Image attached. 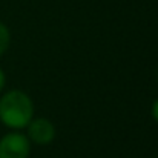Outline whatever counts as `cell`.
<instances>
[{"instance_id":"6da1fadb","label":"cell","mask_w":158,"mask_h":158,"mask_svg":"<svg viewBox=\"0 0 158 158\" xmlns=\"http://www.w3.org/2000/svg\"><path fill=\"white\" fill-rule=\"evenodd\" d=\"M0 118L9 127H23L32 118V103L20 91L8 92L0 100Z\"/></svg>"},{"instance_id":"7a4b0ae2","label":"cell","mask_w":158,"mask_h":158,"mask_svg":"<svg viewBox=\"0 0 158 158\" xmlns=\"http://www.w3.org/2000/svg\"><path fill=\"white\" fill-rule=\"evenodd\" d=\"M29 141L20 134H9L0 141V158H28Z\"/></svg>"},{"instance_id":"3957f363","label":"cell","mask_w":158,"mask_h":158,"mask_svg":"<svg viewBox=\"0 0 158 158\" xmlns=\"http://www.w3.org/2000/svg\"><path fill=\"white\" fill-rule=\"evenodd\" d=\"M29 137L37 144H48L54 138V126L45 118L34 120L29 124Z\"/></svg>"},{"instance_id":"277c9868","label":"cell","mask_w":158,"mask_h":158,"mask_svg":"<svg viewBox=\"0 0 158 158\" xmlns=\"http://www.w3.org/2000/svg\"><path fill=\"white\" fill-rule=\"evenodd\" d=\"M8 45H9V31L5 25L0 23V55L5 52Z\"/></svg>"},{"instance_id":"5b68a950","label":"cell","mask_w":158,"mask_h":158,"mask_svg":"<svg viewBox=\"0 0 158 158\" xmlns=\"http://www.w3.org/2000/svg\"><path fill=\"white\" fill-rule=\"evenodd\" d=\"M152 115H154V118L158 121V100L154 103V107H152Z\"/></svg>"},{"instance_id":"8992f818","label":"cell","mask_w":158,"mask_h":158,"mask_svg":"<svg viewBox=\"0 0 158 158\" xmlns=\"http://www.w3.org/2000/svg\"><path fill=\"white\" fill-rule=\"evenodd\" d=\"M3 85H5V75H3V72L0 71V89L3 88Z\"/></svg>"}]
</instances>
